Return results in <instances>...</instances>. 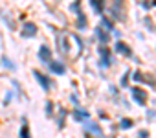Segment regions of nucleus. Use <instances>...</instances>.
Wrapping results in <instances>:
<instances>
[{"label":"nucleus","mask_w":156,"mask_h":138,"mask_svg":"<svg viewBox=\"0 0 156 138\" xmlns=\"http://www.w3.org/2000/svg\"><path fill=\"white\" fill-rule=\"evenodd\" d=\"M39 59H41L42 63L50 64V61H51V52L48 50V46H41V52H39Z\"/></svg>","instance_id":"obj_1"},{"label":"nucleus","mask_w":156,"mask_h":138,"mask_svg":"<svg viewBox=\"0 0 156 138\" xmlns=\"http://www.w3.org/2000/svg\"><path fill=\"white\" fill-rule=\"evenodd\" d=\"M132 96H134V100L140 103V105H145V100H147V94L143 92V90H140V89H132Z\"/></svg>","instance_id":"obj_2"},{"label":"nucleus","mask_w":156,"mask_h":138,"mask_svg":"<svg viewBox=\"0 0 156 138\" xmlns=\"http://www.w3.org/2000/svg\"><path fill=\"white\" fill-rule=\"evenodd\" d=\"M50 70L51 72H55V74H64L66 72V68L62 66V63H55V61H50Z\"/></svg>","instance_id":"obj_3"},{"label":"nucleus","mask_w":156,"mask_h":138,"mask_svg":"<svg viewBox=\"0 0 156 138\" xmlns=\"http://www.w3.org/2000/svg\"><path fill=\"white\" fill-rule=\"evenodd\" d=\"M33 74H35V78L39 79V83L42 85V89H44V90H48V89H50V79H48L46 76H42V74H41L39 70H35Z\"/></svg>","instance_id":"obj_4"},{"label":"nucleus","mask_w":156,"mask_h":138,"mask_svg":"<svg viewBox=\"0 0 156 138\" xmlns=\"http://www.w3.org/2000/svg\"><path fill=\"white\" fill-rule=\"evenodd\" d=\"M35 33H37V26H35V24L30 22V24L24 26V37H33Z\"/></svg>","instance_id":"obj_5"},{"label":"nucleus","mask_w":156,"mask_h":138,"mask_svg":"<svg viewBox=\"0 0 156 138\" xmlns=\"http://www.w3.org/2000/svg\"><path fill=\"white\" fill-rule=\"evenodd\" d=\"M101 52V55H103V61H101V64L107 68V66H110V53H108V50L107 48H101L99 50Z\"/></svg>","instance_id":"obj_6"},{"label":"nucleus","mask_w":156,"mask_h":138,"mask_svg":"<svg viewBox=\"0 0 156 138\" xmlns=\"http://www.w3.org/2000/svg\"><path fill=\"white\" fill-rule=\"evenodd\" d=\"M116 48H118V52H119V53H125V55H130V50H129V48H127V46H125L123 42H118V44H116Z\"/></svg>","instance_id":"obj_7"},{"label":"nucleus","mask_w":156,"mask_h":138,"mask_svg":"<svg viewBox=\"0 0 156 138\" xmlns=\"http://www.w3.org/2000/svg\"><path fill=\"white\" fill-rule=\"evenodd\" d=\"M90 2L94 4V9L96 11H101L103 9V0H90Z\"/></svg>","instance_id":"obj_8"},{"label":"nucleus","mask_w":156,"mask_h":138,"mask_svg":"<svg viewBox=\"0 0 156 138\" xmlns=\"http://www.w3.org/2000/svg\"><path fill=\"white\" fill-rule=\"evenodd\" d=\"M85 127H87V129H90V131H94V133H101V129H99L98 125H94L92 122H88V123H85Z\"/></svg>","instance_id":"obj_9"},{"label":"nucleus","mask_w":156,"mask_h":138,"mask_svg":"<svg viewBox=\"0 0 156 138\" xmlns=\"http://www.w3.org/2000/svg\"><path fill=\"white\" fill-rule=\"evenodd\" d=\"M20 138H30V131H28V127H26V125L20 129Z\"/></svg>","instance_id":"obj_10"},{"label":"nucleus","mask_w":156,"mask_h":138,"mask_svg":"<svg viewBox=\"0 0 156 138\" xmlns=\"http://www.w3.org/2000/svg\"><path fill=\"white\" fill-rule=\"evenodd\" d=\"M98 35H99V39H101L103 42H107V41H108V37H107V33H105V31H101V30H98Z\"/></svg>","instance_id":"obj_11"},{"label":"nucleus","mask_w":156,"mask_h":138,"mask_svg":"<svg viewBox=\"0 0 156 138\" xmlns=\"http://www.w3.org/2000/svg\"><path fill=\"white\" fill-rule=\"evenodd\" d=\"M75 118H88V112H83V111H75Z\"/></svg>","instance_id":"obj_12"},{"label":"nucleus","mask_w":156,"mask_h":138,"mask_svg":"<svg viewBox=\"0 0 156 138\" xmlns=\"http://www.w3.org/2000/svg\"><path fill=\"white\" fill-rule=\"evenodd\" d=\"M4 63H6V66H8V68H11V70H15V64H13V63H11V61H9L8 57H4Z\"/></svg>","instance_id":"obj_13"},{"label":"nucleus","mask_w":156,"mask_h":138,"mask_svg":"<svg viewBox=\"0 0 156 138\" xmlns=\"http://www.w3.org/2000/svg\"><path fill=\"white\" fill-rule=\"evenodd\" d=\"M121 127H123V129H129V127H132V122H130V120H123Z\"/></svg>","instance_id":"obj_14"}]
</instances>
